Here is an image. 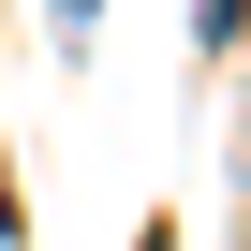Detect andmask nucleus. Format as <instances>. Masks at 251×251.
Here are the masks:
<instances>
[{"label": "nucleus", "mask_w": 251, "mask_h": 251, "mask_svg": "<svg viewBox=\"0 0 251 251\" xmlns=\"http://www.w3.org/2000/svg\"><path fill=\"white\" fill-rule=\"evenodd\" d=\"M89 15H103V0H59V45H89Z\"/></svg>", "instance_id": "obj_1"}, {"label": "nucleus", "mask_w": 251, "mask_h": 251, "mask_svg": "<svg viewBox=\"0 0 251 251\" xmlns=\"http://www.w3.org/2000/svg\"><path fill=\"white\" fill-rule=\"evenodd\" d=\"M236 177H251V103H236Z\"/></svg>", "instance_id": "obj_2"}]
</instances>
